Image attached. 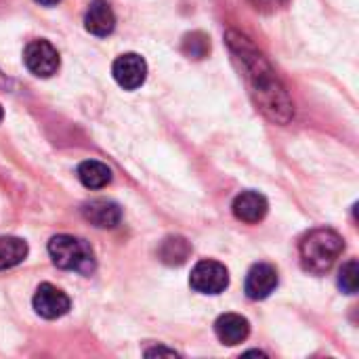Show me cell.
Segmentation results:
<instances>
[{
  "label": "cell",
  "instance_id": "obj_14",
  "mask_svg": "<svg viewBox=\"0 0 359 359\" xmlns=\"http://www.w3.org/2000/svg\"><path fill=\"white\" fill-rule=\"evenodd\" d=\"M191 252V246L187 244L185 238L181 236H172V238H166L160 246V259L166 263V265H183L187 261Z\"/></svg>",
  "mask_w": 359,
  "mask_h": 359
},
{
  "label": "cell",
  "instance_id": "obj_10",
  "mask_svg": "<svg viewBox=\"0 0 359 359\" xmlns=\"http://www.w3.org/2000/svg\"><path fill=\"white\" fill-rule=\"evenodd\" d=\"M269 210V204L265 200V196L257 194V191H242L236 200H233V215L238 221L255 225L259 221L265 219Z\"/></svg>",
  "mask_w": 359,
  "mask_h": 359
},
{
  "label": "cell",
  "instance_id": "obj_4",
  "mask_svg": "<svg viewBox=\"0 0 359 359\" xmlns=\"http://www.w3.org/2000/svg\"><path fill=\"white\" fill-rule=\"evenodd\" d=\"M189 284L200 294H221L229 286V271L219 261H200L191 269Z\"/></svg>",
  "mask_w": 359,
  "mask_h": 359
},
{
  "label": "cell",
  "instance_id": "obj_7",
  "mask_svg": "<svg viewBox=\"0 0 359 359\" xmlns=\"http://www.w3.org/2000/svg\"><path fill=\"white\" fill-rule=\"evenodd\" d=\"M34 309L44 320H57L69 311V299L57 286L42 284V286H38V290L34 294Z\"/></svg>",
  "mask_w": 359,
  "mask_h": 359
},
{
  "label": "cell",
  "instance_id": "obj_16",
  "mask_svg": "<svg viewBox=\"0 0 359 359\" xmlns=\"http://www.w3.org/2000/svg\"><path fill=\"white\" fill-rule=\"evenodd\" d=\"M359 284V265L358 261H349L343 265L341 269V278H339V286L343 288V292L347 294H355Z\"/></svg>",
  "mask_w": 359,
  "mask_h": 359
},
{
  "label": "cell",
  "instance_id": "obj_9",
  "mask_svg": "<svg viewBox=\"0 0 359 359\" xmlns=\"http://www.w3.org/2000/svg\"><path fill=\"white\" fill-rule=\"evenodd\" d=\"M84 219L99 229H114L122 221V208L111 200H93L82 208Z\"/></svg>",
  "mask_w": 359,
  "mask_h": 359
},
{
  "label": "cell",
  "instance_id": "obj_5",
  "mask_svg": "<svg viewBox=\"0 0 359 359\" xmlns=\"http://www.w3.org/2000/svg\"><path fill=\"white\" fill-rule=\"evenodd\" d=\"M23 61L34 76L48 78L59 69V53L48 40H32L25 46Z\"/></svg>",
  "mask_w": 359,
  "mask_h": 359
},
{
  "label": "cell",
  "instance_id": "obj_2",
  "mask_svg": "<svg viewBox=\"0 0 359 359\" xmlns=\"http://www.w3.org/2000/svg\"><path fill=\"white\" fill-rule=\"evenodd\" d=\"M345 250V240L334 229H313L301 242V263L311 273H326Z\"/></svg>",
  "mask_w": 359,
  "mask_h": 359
},
{
  "label": "cell",
  "instance_id": "obj_12",
  "mask_svg": "<svg viewBox=\"0 0 359 359\" xmlns=\"http://www.w3.org/2000/svg\"><path fill=\"white\" fill-rule=\"evenodd\" d=\"M215 332H217V339L223 343V345H240L248 339L250 334V324L246 318L238 316V313H225L217 320L215 324Z\"/></svg>",
  "mask_w": 359,
  "mask_h": 359
},
{
  "label": "cell",
  "instance_id": "obj_19",
  "mask_svg": "<svg viewBox=\"0 0 359 359\" xmlns=\"http://www.w3.org/2000/svg\"><path fill=\"white\" fill-rule=\"evenodd\" d=\"M2 116H4V111H2V105H0V122H2Z\"/></svg>",
  "mask_w": 359,
  "mask_h": 359
},
{
  "label": "cell",
  "instance_id": "obj_18",
  "mask_svg": "<svg viewBox=\"0 0 359 359\" xmlns=\"http://www.w3.org/2000/svg\"><path fill=\"white\" fill-rule=\"evenodd\" d=\"M38 4H44V6H53V4H57V2H61V0H36Z\"/></svg>",
  "mask_w": 359,
  "mask_h": 359
},
{
  "label": "cell",
  "instance_id": "obj_17",
  "mask_svg": "<svg viewBox=\"0 0 359 359\" xmlns=\"http://www.w3.org/2000/svg\"><path fill=\"white\" fill-rule=\"evenodd\" d=\"M257 11L261 13H276L278 8H282L288 0H248Z\"/></svg>",
  "mask_w": 359,
  "mask_h": 359
},
{
  "label": "cell",
  "instance_id": "obj_3",
  "mask_svg": "<svg viewBox=\"0 0 359 359\" xmlns=\"http://www.w3.org/2000/svg\"><path fill=\"white\" fill-rule=\"evenodd\" d=\"M48 255L53 263L65 271L90 273L95 267L93 248L84 240L74 236H55L48 242Z\"/></svg>",
  "mask_w": 359,
  "mask_h": 359
},
{
  "label": "cell",
  "instance_id": "obj_1",
  "mask_svg": "<svg viewBox=\"0 0 359 359\" xmlns=\"http://www.w3.org/2000/svg\"><path fill=\"white\" fill-rule=\"evenodd\" d=\"M240 57L246 63V72H248L246 76L252 82V93L257 95V103L261 105V109L278 122H288L292 116V103H290L286 90L278 84L269 65L257 53H252V57H248V53L242 48V44H240Z\"/></svg>",
  "mask_w": 359,
  "mask_h": 359
},
{
  "label": "cell",
  "instance_id": "obj_15",
  "mask_svg": "<svg viewBox=\"0 0 359 359\" xmlns=\"http://www.w3.org/2000/svg\"><path fill=\"white\" fill-rule=\"evenodd\" d=\"M27 257V244L19 238H0V271L19 265Z\"/></svg>",
  "mask_w": 359,
  "mask_h": 359
},
{
  "label": "cell",
  "instance_id": "obj_11",
  "mask_svg": "<svg viewBox=\"0 0 359 359\" xmlns=\"http://www.w3.org/2000/svg\"><path fill=\"white\" fill-rule=\"evenodd\" d=\"M84 27L93 36H109L116 27V15L107 0H93L84 15Z\"/></svg>",
  "mask_w": 359,
  "mask_h": 359
},
{
  "label": "cell",
  "instance_id": "obj_13",
  "mask_svg": "<svg viewBox=\"0 0 359 359\" xmlns=\"http://www.w3.org/2000/svg\"><path fill=\"white\" fill-rule=\"evenodd\" d=\"M78 179L86 189H103L111 181V170L103 162L86 160L78 166Z\"/></svg>",
  "mask_w": 359,
  "mask_h": 359
},
{
  "label": "cell",
  "instance_id": "obj_6",
  "mask_svg": "<svg viewBox=\"0 0 359 359\" xmlns=\"http://www.w3.org/2000/svg\"><path fill=\"white\" fill-rule=\"evenodd\" d=\"M111 74L124 90H135L147 78V63L137 53H124L114 61Z\"/></svg>",
  "mask_w": 359,
  "mask_h": 359
},
{
  "label": "cell",
  "instance_id": "obj_8",
  "mask_svg": "<svg viewBox=\"0 0 359 359\" xmlns=\"http://www.w3.org/2000/svg\"><path fill=\"white\" fill-rule=\"evenodd\" d=\"M276 288H278V271H276V267H271L267 263H259V265H255L248 271L246 284H244V290H246V297L248 299L263 301Z\"/></svg>",
  "mask_w": 359,
  "mask_h": 359
}]
</instances>
